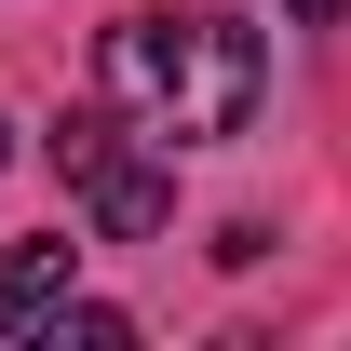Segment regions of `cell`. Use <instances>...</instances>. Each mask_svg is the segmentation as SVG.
<instances>
[{
    "label": "cell",
    "instance_id": "2",
    "mask_svg": "<svg viewBox=\"0 0 351 351\" xmlns=\"http://www.w3.org/2000/svg\"><path fill=\"white\" fill-rule=\"evenodd\" d=\"M54 149V176L82 189V217H95V243H149V230L176 217V149H149V135L95 95V108H68V122L41 135Z\"/></svg>",
    "mask_w": 351,
    "mask_h": 351
},
{
    "label": "cell",
    "instance_id": "1",
    "mask_svg": "<svg viewBox=\"0 0 351 351\" xmlns=\"http://www.w3.org/2000/svg\"><path fill=\"white\" fill-rule=\"evenodd\" d=\"M95 95H108L149 149H217V135L257 122L270 54H257L243 14H122V27L95 41Z\"/></svg>",
    "mask_w": 351,
    "mask_h": 351
},
{
    "label": "cell",
    "instance_id": "3",
    "mask_svg": "<svg viewBox=\"0 0 351 351\" xmlns=\"http://www.w3.org/2000/svg\"><path fill=\"white\" fill-rule=\"evenodd\" d=\"M68 270H82V243H68V230H27V243L0 257V351L27 338V324H41L54 298H68Z\"/></svg>",
    "mask_w": 351,
    "mask_h": 351
},
{
    "label": "cell",
    "instance_id": "5",
    "mask_svg": "<svg viewBox=\"0 0 351 351\" xmlns=\"http://www.w3.org/2000/svg\"><path fill=\"white\" fill-rule=\"evenodd\" d=\"M284 14H298V27H338V14H351V0H284Z\"/></svg>",
    "mask_w": 351,
    "mask_h": 351
},
{
    "label": "cell",
    "instance_id": "4",
    "mask_svg": "<svg viewBox=\"0 0 351 351\" xmlns=\"http://www.w3.org/2000/svg\"><path fill=\"white\" fill-rule=\"evenodd\" d=\"M41 324H54V351H122V338H135V311H95V298H82V311L54 298Z\"/></svg>",
    "mask_w": 351,
    "mask_h": 351
},
{
    "label": "cell",
    "instance_id": "6",
    "mask_svg": "<svg viewBox=\"0 0 351 351\" xmlns=\"http://www.w3.org/2000/svg\"><path fill=\"white\" fill-rule=\"evenodd\" d=\"M0 162H14V122H0Z\"/></svg>",
    "mask_w": 351,
    "mask_h": 351
}]
</instances>
